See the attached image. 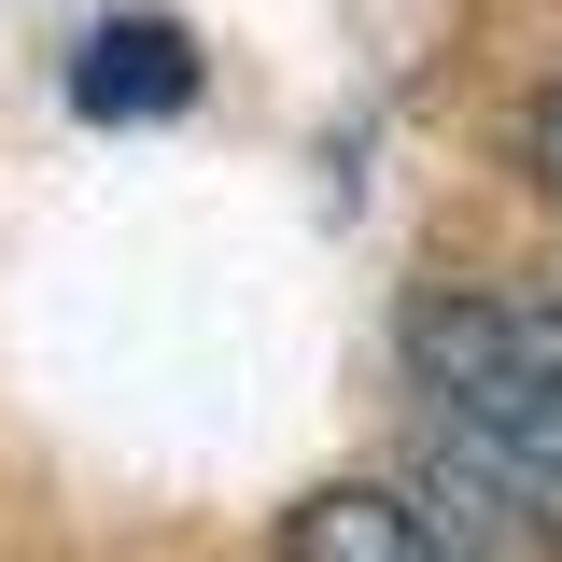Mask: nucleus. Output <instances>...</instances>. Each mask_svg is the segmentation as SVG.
<instances>
[{
  "instance_id": "1",
  "label": "nucleus",
  "mask_w": 562,
  "mask_h": 562,
  "mask_svg": "<svg viewBox=\"0 0 562 562\" xmlns=\"http://www.w3.org/2000/svg\"><path fill=\"white\" fill-rule=\"evenodd\" d=\"M281 562H450V535L422 520L408 492H366V479H338V492H310V506L281 520Z\"/></svg>"
},
{
  "instance_id": "2",
  "label": "nucleus",
  "mask_w": 562,
  "mask_h": 562,
  "mask_svg": "<svg viewBox=\"0 0 562 562\" xmlns=\"http://www.w3.org/2000/svg\"><path fill=\"white\" fill-rule=\"evenodd\" d=\"M70 99H85L99 127H127V113H183V99H198V43H183V29H99V57L70 70Z\"/></svg>"
},
{
  "instance_id": "3",
  "label": "nucleus",
  "mask_w": 562,
  "mask_h": 562,
  "mask_svg": "<svg viewBox=\"0 0 562 562\" xmlns=\"http://www.w3.org/2000/svg\"><path fill=\"white\" fill-rule=\"evenodd\" d=\"M535 183H549V198H562V85H549V99H535Z\"/></svg>"
},
{
  "instance_id": "4",
  "label": "nucleus",
  "mask_w": 562,
  "mask_h": 562,
  "mask_svg": "<svg viewBox=\"0 0 562 562\" xmlns=\"http://www.w3.org/2000/svg\"><path fill=\"white\" fill-rule=\"evenodd\" d=\"M535 338H549V366H562V295H549V310H535Z\"/></svg>"
}]
</instances>
